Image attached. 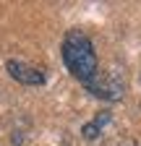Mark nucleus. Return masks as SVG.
Listing matches in <instances>:
<instances>
[{
	"mask_svg": "<svg viewBox=\"0 0 141 146\" xmlns=\"http://www.w3.org/2000/svg\"><path fill=\"white\" fill-rule=\"evenodd\" d=\"M63 63L70 70V76L78 78L81 84H86L99 70V60H97L94 44H92V39L84 31L73 29V31L65 34V39H63Z\"/></svg>",
	"mask_w": 141,
	"mask_h": 146,
	"instance_id": "1",
	"label": "nucleus"
},
{
	"mask_svg": "<svg viewBox=\"0 0 141 146\" xmlns=\"http://www.w3.org/2000/svg\"><path fill=\"white\" fill-rule=\"evenodd\" d=\"M84 86H86V91H89L92 97H99L104 102H118V99H123V91H126L123 81L112 70H97Z\"/></svg>",
	"mask_w": 141,
	"mask_h": 146,
	"instance_id": "2",
	"label": "nucleus"
},
{
	"mask_svg": "<svg viewBox=\"0 0 141 146\" xmlns=\"http://www.w3.org/2000/svg\"><path fill=\"white\" fill-rule=\"evenodd\" d=\"M5 70L11 73V78H16L24 86H42L45 84V73L39 68H34L29 63H21V60H8L5 63Z\"/></svg>",
	"mask_w": 141,
	"mask_h": 146,
	"instance_id": "3",
	"label": "nucleus"
},
{
	"mask_svg": "<svg viewBox=\"0 0 141 146\" xmlns=\"http://www.w3.org/2000/svg\"><path fill=\"white\" fill-rule=\"evenodd\" d=\"M107 120H110V112H102V115H97L92 123H86V125H84V138H89V141L97 138V136L102 133V128H104V123H107Z\"/></svg>",
	"mask_w": 141,
	"mask_h": 146,
	"instance_id": "4",
	"label": "nucleus"
},
{
	"mask_svg": "<svg viewBox=\"0 0 141 146\" xmlns=\"http://www.w3.org/2000/svg\"><path fill=\"white\" fill-rule=\"evenodd\" d=\"M126 146H136V143H126Z\"/></svg>",
	"mask_w": 141,
	"mask_h": 146,
	"instance_id": "5",
	"label": "nucleus"
}]
</instances>
